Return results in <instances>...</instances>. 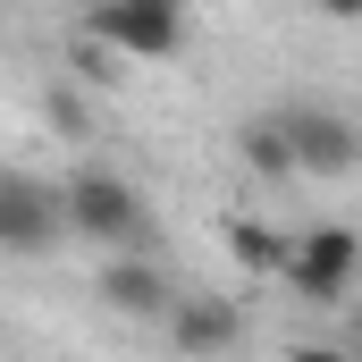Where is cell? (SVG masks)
I'll return each instance as SVG.
<instances>
[{"label":"cell","mask_w":362,"mask_h":362,"mask_svg":"<svg viewBox=\"0 0 362 362\" xmlns=\"http://www.w3.org/2000/svg\"><path fill=\"white\" fill-rule=\"evenodd\" d=\"M59 202H68V236H85L101 253H144L152 245V202L110 169H76L59 185Z\"/></svg>","instance_id":"cell-1"},{"label":"cell","mask_w":362,"mask_h":362,"mask_svg":"<svg viewBox=\"0 0 362 362\" xmlns=\"http://www.w3.org/2000/svg\"><path fill=\"white\" fill-rule=\"evenodd\" d=\"M278 135L295 152V177H354L362 169V127L346 110H329V101H286Z\"/></svg>","instance_id":"cell-2"},{"label":"cell","mask_w":362,"mask_h":362,"mask_svg":"<svg viewBox=\"0 0 362 362\" xmlns=\"http://www.w3.org/2000/svg\"><path fill=\"white\" fill-rule=\"evenodd\" d=\"M362 278V236L354 228H337V219H320V228H295V253H286V286L303 295V303H337V295H354Z\"/></svg>","instance_id":"cell-3"},{"label":"cell","mask_w":362,"mask_h":362,"mask_svg":"<svg viewBox=\"0 0 362 362\" xmlns=\"http://www.w3.org/2000/svg\"><path fill=\"white\" fill-rule=\"evenodd\" d=\"M93 42H110L118 59H177L185 8L177 0H93Z\"/></svg>","instance_id":"cell-4"},{"label":"cell","mask_w":362,"mask_h":362,"mask_svg":"<svg viewBox=\"0 0 362 362\" xmlns=\"http://www.w3.org/2000/svg\"><path fill=\"white\" fill-rule=\"evenodd\" d=\"M68 236V202H59V185L42 177H0V253H51Z\"/></svg>","instance_id":"cell-5"},{"label":"cell","mask_w":362,"mask_h":362,"mask_svg":"<svg viewBox=\"0 0 362 362\" xmlns=\"http://www.w3.org/2000/svg\"><path fill=\"white\" fill-rule=\"evenodd\" d=\"M101 303L118 320H169L177 312V278L160 270L152 253H110L101 262Z\"/></svg>","instance_id":"cell-6"},{"label":"cell","mask_w":362,"mask_h":362,"mask_svg":"<svg viewBox=\"0 0 362 362\" xmlns=\"http://www.w3.org/2000/svg\"><path fill=\"white\" fill-rule=\"evenodd\" d=\"M160 329H169V346H177L185 362H219L245 337V312H236L228 295H177V312H169Z\"/></svg>","instance_id":"cell-7"},{"label":"cell","mask_w":362,"mask_h":362,"mask_svg":"<svg viewBox=\"0 0 362 362\" xmlns=\"http://www.w3.org/2000/svg\"><path fill=\"white\" fill-rule=\"evenodd\" d=\"M286 253H295V236L270 228V219H253V211H236L228 219V262L245 278H286Z\"/></svg>","instance_id":"cell-8"},{"label":"cell","mask_w":362,"mask_h":362,"mask_svg":"<svg viewBox=\"0 0 362 362\" xmlns=\"http://www.w3.org/2000/svg\"><path fill=\"white\" fill-rule=\"evenodd\" d=\"M236 152H245V169H253V177H295V152H286L278 118H253V127L236 135Z\"/></svg>","instance_id":"cell-9"},{"label":"cell","mask_w":362,"mask_h":362,"mask_svg":"<svg viewBox=\"0 0 362 362\" xmlns=\"http://www.w3.org/2000/svg\"><path fill=\"white\" fill-rule=\"evenodd\" d=\"M286 362H362L354 346H286Z\"/></svg>","instance_id":"cell-10"},{"label":"cell","mask_w":362,"mask_h":362,"mask_svg":"<svg viewBox=\"0 0 362 362\" xmlns=\"http://www.w3.org/2000/svg\"><path fill=\"white\" fill-rule=\"evenodd\" d=\"M320 8H329L337 25H362V0H320Z\"/></svg>","instance_id":"cell-11"},{"label":"cell","mask_w":362,"mask_h":362,"mask_svg":"<svg viewBox=\"0 0 362 362\" xmlns=\"http://www.w3.org/2000/svg\"><path fill=\"white\" fill-rule=\"evenodd\" d=\"M346 329H354V354H362V303H354V320H346Z\"/></svg>","instance_id":"cell-12"}]
</instances>
